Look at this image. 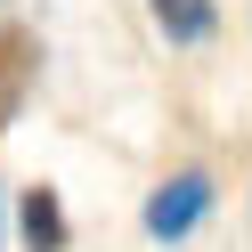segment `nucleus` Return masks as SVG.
<instances>
[{"mask_svg": "<svg viewBox=\"0 0 252 252\" xmlns=\"http://www.w3.org/2000/svg\"><path fill=\"white\" fill-rule=\"evenodd\" d=\"M17 236H25V252H65L73 244L65 195H57V187H25L17 195Z\"/></svg>", "mask_w": 252, "mask_h": 252, "instance_id": "nucleus-4", "label": "nucleus"}, {"mask_svg": "<svg viewBox=\"0 0 252 252\" xmlns=\"http://www.w3.org/2000/svg\"><path fill=\"white\" fill-rule=\"evenodd\" d=\"M220 212V171H203V163H179L171 179H155L147 187V203H138V228H147V244H187V236L203 228V220Z\"/></svg>", "mask_w": 252, "mask_h": 252, "instance_id": "nucleus-1", "label": "nucleus"}, {"mask_svg": "<svg viewBox=\"0 0 252 252\" xmlns=\"http://www.w3.org/2000/svg\"><path fill=\"white\" fill-rule=\"evenodd\" d=\"M0 252H8V195H0Z\"/></svg>", "mask_w": 252, "mask_h": 252, "instance_id": "nucleus-5", "label": "nucleus"}, {"mask_svg": "<svg viewBox=\"0 0 252 252\" xmlns=\"http://www.w3.org/2000/svg\"><path fill=\"white\" fill-rule=\"evenodd\" d=\"M33 82H41V33L33 25H0V130L25 114Z\"/></svg>", "mask_w": 252, "mask_h": 252, "instance_id": "nucleus-2", "label": "nucleus"}, {"mask_svg": "<svg viewBox=\"0 0 252 252\" xmlns=\"http://www.w3.org/2000/svg\"><path fill=\"white\" fill-rule=\"evenodd\" d=\"M147 17H155V33L171 41V49H212L220 41V0H147Z\"/></svg>", "mask_w": 252, "mask_h": 252, "instance_id": "nucleus-3", "label": "nucleus"}]
</instances>
